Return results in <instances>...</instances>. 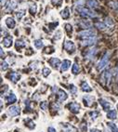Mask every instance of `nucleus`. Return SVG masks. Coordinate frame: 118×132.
<instances>
[{"instance_id": "obj_22", "label": "nucleus", "mask_w": 118, "mask_h": 132, "mask_svg": "<svg viewBox=\"0 0 118 132\" xmlns=\"http://www.w3.org/2000/svg\"><path fill=\"white\" fill-rule=\"evenodd\" d=\"M26 46V43L22 40H17L16 41V48L17 49H21V48H24Z\"/></svg>"}, {"instance_id": "obj_40", "label": "nucleus", "mask_w": 118, "mask_h": 132, "mask_svg": "<svg viewBox=\"0 0 118 132\" xmlns=\"http://www.w3.org/2000/svg\"><path fill=\"white\" fill-rule=\"evenodd\" d=\"M28 127H29L30 128H34V123H33L32 121H29V125H28Z\"/></svg>"}, {"instance_id": "obj_19", "label": "nucleus", "mask_w": 118, "mask_h": 132, "mask_svg": "<svg viewBox=\"0 0 118 132\" xmlns=\"http://www.w3.org/2000/svg\"><path fill=\"white\" fill-rule=\"evenodd\" d=\"M116 115H117V114H116L115 110H111V111H109L107 113V117L110 118V119H115Z\"/></svg>"}, {"instance_id": "obj_7", "label": "nucleus", "mask_w": 118, "mask_h": 132, "mask_svg": "<svg viewBox=\"0 0 118 132\" xmlns=\"http://www.w3.org/2000/svg\"><path fill=\"white\" fill-rule=\"evenodd\" d=\"M78 25L81 28H84V29H89L90 30V28H91V23L88 21H80L78 22Z\"/></svg>"}, {"instance_id": "obj_34", "label": "nucleus", "mask_w": 118, "mask_h": 132, "mask_svg": "<svg viewBox=\"0 0 118 132\" xmlns=\"http://www.w3.org/2000/svg\"><path fill=\"white\" fill-rule=\"evenodd\" d=\"M42 73H43V75H44V76H48V75L51 73V71L49 68H44L42 71Z\"/></svg>"}, {"instance_id": "obj_43", "label": "nucleus", "mask_w": 118, "mask_h": 132, "mask_svg": "<svg viewBox=\"0 0 118 132\" xmlns=\"http://www.w3.org/2000/svg\"><path fill=\"white\" fill-rule=\"evenodd\" d=\"M57 90H58L57 87H53V88H52V91H53V93H54V92H57Z\"/></svg>"}, {"instance_id": "obj_36", "label": "nucleus", "mask_w": 118, "mask_h": 132, "mask_svg": "<svg viewBox=\"0 0 118 132\" xmlns=\"http://www.w3.org/2000/svg\"><path fill=\"white\" fill-rule=\"evenodd\" d=\"M45 52L46 53H53L54 52V48H52V47H50V48H47Z\"/></svg>"}, {"instance_id": "obj_1", "label": "nucleus", "mask_w": 118, "mask_h": 132, "mask_svg": "<svg viewBox=\"0 0 118 132\" xmlns=\"http://www.w3.org/2000/svg\"><path fill=\"white\" fill-rule=\"evenodd\" d=\"M78 10H79V13L81 14V16H83L85 18H93L96 16L95 12H93L92 10L86 9V8H81Z\"/></svg>"}, {"instance_id": "obj_31", "label": "nucleus", "mask_w": 118, "mask_h": 132, "mask_svg": "<svg viewBox=\"0 0 118 132\" xmlns=\"http://www.w3.org/2000/svg\"><path fill=\"white\" fill-rule=\"evenodd\" d=\"M24 12H25V11H24V10H22V9L18 11L17 13H16V17H17L18 20H21V19L22 18V16H24Z\"/></svg>"}, {"instance_id": "obj_33", "label": "nucleus", "mask_w": 118, "mask_h": 132, "mask_svg": "<svg viewBox=\"0 0 118 132\" xmlns=\"http://www.w3.org/2000/svg\"><path fill=\"white\" fill-rule=\"evenodd\" d=\"M52 4L54 6H57V7H60L62 5V0H52Z\"/></svg>"}, {"instance_id": "obj_26", "label": "nucleus", "mask_w": 118, "mask_h": 132, "mask_svg": "<svg viewBox=\"0 0 118 132\" xmlns=\"http://www.w3.org/2000/svg\"><path fill=\"white\" fill-rule=\"evenodd\" d=\"M96 52H97V49H96V48H93V49H90V50L88 51V54H87V57H88L89 59H93V58L95 57V55H96Z\"/></svg>"}, {"instance_id": "obj_29", "label": "nucleus", "mask_w": 118, "mask_h": 132, "mask_svg": "<svg viewBox=\"0 0 118 132\" xmlns=\"http://www.w3.org/2000/svg\"><path fill=\"white\" fill-rule=\"evenodd\" d=\"M65 30H66L67 34L69 35V36H70V35H71V34H72V32H73V27H72L71 24L67 23V24H65Z\"/></svg>"}, {"instance_id": "obj_18", "label": "nucleus", "mask_w": 118, "mask_h": 132, "mask_svg": "<svg viewBox=\"0 0 118 132\" xmlns=\"http://www.w3.org/2000/svg\"><path fill=\"white\" fill-rule=\"evenodd\" d=\"M7 100H8L9 103H14V102H16L17 98H16V96L13 93H10L9 96L7 97Z\"/></svg>"}, {"instance_id": "obj_37", "label": "nucleus", "mask_w": 118, "mask_h": 132, "mask_svg": "<svg viewBox=\"0 0 118 132\" xmlns=\"http://www.w3.org/2000/svg\"><path fill=\"white\" fill-rule=\"evenodd\" d=\"M60 34H61V33H60V31H57V33L55 34L54 38H55V39H57V40H58V39H59V38H60Z\"/></svg>"}, {"instance_id": "obj_46", "label": "nucleus", "mask_w": 118, "mask_h": 132, "mask_svg": "<svg viewBox=\"0 0 118 132\" xmlns=\"http://www.w3.org/2000/svg\"><path fill=\"white\" fill-rule=\"evenodd\" d=\"M117 109H118V104H117Z\"/></svg>"}, {"instance_id": "obj_27", "label": "nucleus", "mask_w": 118, "mask_h": 132, "mask_svg": "<svg viewBox=\"0 0 118 132\" xmlns=\"http://www.w3.org/2000/svg\"><path fill=\"white\" fill-rule=\"evenodd\" d=\"M10 78H11V80H12L13 82H17L18 80L20 79V75H19L18 74H16V73H12V74H10Z\"/></svg>"}, {"instance_id": "obj_8", "label": "nucleus", "mask_w": 118, "mask_h": 132, "mask_svg": "<svg viewBox=\"0 0 118 132\" xmlns=\"http://www.w3.org/2000/svg\"><path fill=\"white\" fill-rule=\"evenodd\" d=\"M3 45H4V47H6V48H9V47H11V45H12V37L11 36H6L4 39H3Z\"/></svg>"}, {"instance_id": "obj_30", "label": "nucleus", "mask_w": 118, "mask_h": 132, "mask_svg": "<svg viewBox=\"0 0 118 132\" xmlns=\"http://www.w3.org/2000/svg\"><path fill=\"white\" fill-rule=\"evenodd\" d=\"M72 72H73V74H78V72H79V66H78L76 63H75V64L73 65Z\"/></svg>"}, {"instance_id": "obj_32", "label": "nucleus", "mask_w": 118, "mask_h": 132, "mask_svg": "<svg viewBox=\"0 0 118 132\" xmlns=\"http://www.w3.org/2000/svg\"><path fill=\"white\" fill-rule=\"evenodd\" d=\"M95 26L97 27V28H99V29H105L106 28V25L103 23V22H96L95 23Z\"/></svg>"}, {"instance_id": "obj_14", "label": "nucleus", "mask_w": 118, "mask_h": 132, "mask_svg": "<svg viewBox=\"0 0 118 132\" xmlns=\"http://www.w3.org/2000/svg\"><path fill=\"white\" fill-rule=\"evenodd\" d=\"M76 129L74 127H72L71 125H68V124H65L64 125V127H63V128H62V132H75Z\"/></svg>"}, {"instance_id": "obj_6", "label": "nucleus", "mask_w": 118, "mask_h": 132, "mask_svg": "<svg viewBox=\"0 0 118 132\" xmlns=\"http://www.w3.org/2000/svg\"><path fill=\"white\" fill-rule=\"evenodd\" d=\"M16 7H17L16 0H10V1H9V3L7 5V11H12L13 9H16Z\"/></svg>"}, {"instance_id": "obj_21", "label": "nucleus", "mask_w": 118, "mask_h": 132, "mask_svg": "<svg viewBox=\"0 0 118 132\" xmlns=\"http://www.w3.org/2000/svg\"><path fill=\"white\" fill-rule=\"evenodd\" d=\"M34 47L36 48H38V49H40V48H42L43 46H44V43H43L42 40H40V39H37V40H34Z\"/></svg>"}, {"instance_id": "obj_11", "label": "nucleus", "mask_w": 118, "mask_h": 132, "mask_svg": "<svg viewBox=\"0 0 118 132\" xmlns=\"http://www.w3.org/2000/svg\"><path fill=\"white\" fill-rule=\"evenodd\" d=\"M69 108H70V110L73 113H78V111L80 109V106H79L78 103H76V102H73V103H71L69 105Z\"/></svg>"}, {"instance_id": "obj_39", "label": "nucleus", "mask_w": 118, "mask_h": 132, "mask_svg": "<svg viewBox=\"0 0 118 132\" xmlns=\"http://www.w3.org/2000/svg\"><path fill=\"white\" fill-rule=\"evenodd\" d=\"M70 90H71V93H75L76 92V88L74 86V85H72V88H70Z\"/></svg>"}, {"instance_id": "obj_28", "label": "nucleus", "mask_w": 118, "mask_h": 132, "mask_svg": "<svg viewBox=\"0 0 118 132\" xmlns=\"http://www.w3.org/2000/svg\"><path fill=\"white\" fill-rule=\"evenodd\" d=\"M29 10H30V13L34 15V13L36 12V5H35L34 3L31 4V5H30V9H29Z\"/></svg>"}, {"instance_id": "obj_5", "label": "nucleus", "mask_w": 118, "mask_h": 132, "mask_svg": "<svg viewBox=\"0 0 118 132\" xmlns=\"http://www.w3.org/2000/svg\"><path fill=\"white\" fill-rule=\"evenodd\" d=\"M9 114L11 116H15L20 114V107L18 106H11L9 108Z\"/></svg>"}, {"instance_id": "obj_9", "label": "nucleus", "mask_w": 118, "mask_h": 132, "mask_svg": "<svg viewBox=\"0 0 118 132\" xmlns=\"http://www.w3.org/2000/svg\"><path fill=\"white\" fill-rule=\"evenodd\" d=\"M93 100H94V98L91 97V96H88V95H86V96H85V97H84L85 105L88 106V107L92 105Z\"/></svg>"}, {"instance_id": "obj_35", "label": "nucleus", "mask_w": 118, "mask_h": 132, "mask_svg": "<svg viewBox=\"0 0 118 132\" xmlns=\"http://www.w3.org/2000/svg\"><path fill=\"white\" fill-rule=\"evenodd\" d=\"M9 68V65H8V63L6 62H2V66H1V69L2 70H7Z\"/></svg>"}, {"instance_id": "obj_13", "label": "nucleus", "mask_w": 118, "mask_h": 132, "mask_svg": "<svg viewBox=\"0 0 118 132\" xmlns=\"http://www.w3.org/2000/svg\"><path fill=\"white\" fill-rule=\"evenodd\" d=\"M49 63L54 68H58L59 66V64H60V61L58 58H51L50 61H49Z\"/></svg>"}, {"instance_id": "obj_12", "label": "nucleus", "mask_w": 118, "mask_h": 132, "mask_svg": "<svg viewBox=\"0 0 118 132\" xmlns=\"http://www.w3.org/2000/svg\"><path fill=\"white\" fill-rule=\"evenodd\" d=\"M95 42H96V38L91 37V38H87L84 41H82V45L83 46H92L95 44Z\"/></svg>"}, {"instance_id": "obj_2", "label": "nucleus", "mask_w": 118, "mask_h": 132, "mask_svg": "<svg viewBox=\"0 0 118 132\" xmlns=\"http://www.w3.org/2000/svg\"><path fill=\"white\" fill-rule=\"evenodd\" d=\"M109 57H110V53L109 52L105 53V55L102 57V59L100 61L99 64H98V66H97L98 70H102V69L107 65V63H108V62H109Z\"/></svg>"}, {"instance_id": "obj_4", "label": "nucleus", "mask_w": 118, "mask_h": 132, "mask_svg": "<svg viewBox=\"0 0 118 132\" xmlns=\"http://www.w3.org/2000/svg\"><path fill=\"white\" fill-rule=\"evenodd\" d=\"M64 48L67 50L68 52H74L75 49V44L72 41H66L65 44H64Z\"/></svg>"}, {"instance_id": "obj_24", "label": "nucleus", "mask_w": 118, "mask_h": 132, "mask_svg": "<svg viewBox=\"0 0 118 132\" xmlns=\"http://www.w3.org/2000/svg\"><path fill=\"white\" fill-rule=\"evenodd\" d=\"M107 125H108V127H109L110 128H111L112 132H118V127H117V126H116L115 124H113V123H108Z\"/></svg>"}, {"instance_id": "obj_41", "label": "nucleus", "mask_w": 118, "mask_h": 132, "mask_svg": "<svg viewBox=\"0 0 118 132\" xmlns=\"http://www.w3.org/2000/svg\"><path fill=\"white\" fill-rule=\"evenodd\" d=\"M48 132H56V129H55L54 127H49L48 129Z\"/></svg>"}, {"instance_id": "obj_38", "label": "nucleus", "mask_w": 118, "mask_h": 132, "mask_svg": "<svg viewBox=\"0 0 118 132\" xmlns=\"http://www.w3.org/2000/svg\"><path fill=\"white\" fill-rule=\"evenodd\" d=\"M40 106H41V108L43 110H47V102L46 101H43L42 103L40 104Z\"/></svg>"}, {"instance_id": "obj_23", "label": "nucleus", "mask_w": 118, "mask_h": 132, "mask_svg": "<svg viewBox=\"0 0 118 132\" xmlns=\"http://www.w3.org/2000/svg\"><path fill=\"white\" fill-rule=\"evenodd\" d=\"M61 17L63 18V19H68V18L70 17V12H69V9L66 8V9H64L62 11H61Z\"/></svg>"}, {"instance_id": "obj_42", "label": "nucleus", "mask_w": 118, "mask_h": 132, "mask_svg": "<svg viewBox=\"0 0 118 132\" xmlns=\"http://www.w3.org/2000/svg\"><path fill=\"white\" fill-rule=\"evenodd\" d=\"M97 115H98V113H97V112H94V113H91V116H92L93 119H95V118H96L95 116H97Z\"/></svg>"}, {"instance_id": "obj_15", "label": "nucleus", "mask_w": 118, "mask_h": 132, "mask_svg": "<svg viewBox=\"0 0 118 132\" xmlns=\"http://www.w3.org/2000/svg\"><path fill=\"white\" fill-rule=\"evenodd\" d=\"M6 24H7V26L10 28V29H12V28H14L15 27V21L12 19V18H8L7 20H6Z\"/></svg>"}, {"instance_id": "obj_44", "label": "nucleus", "mask_w": 118, "mask_h": 132, "mask_svg": "<svg viewBox=\"0 0 118 132\" xmlns=\"http://www.w3.org/2000/svg\"><path fill=\"white\" fill-rule=\"evenodd\" d=\"M90 132H101L99 129H96V128H94V129H91L90 130Z\"/></svg>"}, {"instance_id": "obj_10", "label": "nucleus", "mask_w": 118, "mask_h": 132, "mask_svg": "<svg viewBox=\"0 0 118 132\" xmlns=\"http://www.w3.org/2000/svg\"><path fill=\"white\" fill-rule=\"evenodd\" d=\"M100 104H101V105L102 106V108H103L104 110H106V111H108L110 108H111V104H110L107 100H103V99H100Z\"/></svg>"}, {"instance_id": "obj_17", "label": "nucleus", "mask_w": 118, "mask_h": 132, "mask_svg": "<svg viewBox=\"0 0 118 132\" xmlns=\"http://www.w3.org/2000/svg\"><path fill=\"white\" fill-rule=\"evenodd\" d=\"M58 97H59V100L60 101H63V100H65L67 99V94H66L65 91L59 90V93H58Z\"/></svg>"}, {"instance_id": "obj_25", "label": "nucleus", "mask_w": 118, "mask_h": 132, "mask_svg": "<svg viewBox=\"0 0 118 132\" xmlns=\"http://www.w3.org/2000/svg\"><path fill=\"white\" fill-rule=\"evenodd\" d=\"M82 90H83V91H86V92H89V91H91L92 89H91V88L87 85V83L84 82V83L82 84Z\"/></svg>"}, {"instance_id": "obj_45", "label": "nucleus", "mask_w": 118, "mask_h": 132, "mask_svg": "<svg viewBox=\"0 0 118 132\" xmlns=\"http://www.w3.org/2000/svg\"><path fill=\"white\" fill-rule=\"evenodd\" d=\"M3 55H4V53H3V49L1 48V57H3Z\"/></svg>"}, {"instance_id": "obj_16", "label": "nucleus", "mask_w": 118, "mask_h": 132, "mask_svg": "<svg viewBox=\"0 0 118 132\" xmlns=\"http://www.w3.org/2000/svg\"><path fill=\"white\" fill-rule=\"evenodd\" d=\"M70 65H71V62L68 61V60H64L63 62H62V65H61V71L62 72L67 71L69 69V67H70Z\"/></svg>"}, {"instance_id": "obj_3", "label": "nucleus", "mask_w": 118, "mask_h": 132, "mask_svg": "<svg viewBox=\"0 0 118 132\" xmlns=\"http://www.w3.org/2000/svg\"><path fill=\"white\" fill-rule=\"evenodd\" d=\"M78 36L80 37H83V38H91V37H94L95 36V32L93 31L92 29L90 30H86V31H82V32H79L78 33Z\"/></svg>"}, {"instance_id": "obj_20", "label": "nucleus", "mask_w": 118, "mask_h": 132, "mask_svg": "<svg viewBox=\"0 0 118 132\" xmlns=\"http://www.w3.org/2000/svg\"><path fill=\"white\" fill-rule=\"evenodd\" d=\"M87 5L90 6L91 8H98L100 4L97 0H87Z\"/></svg>"}]
</instances>
